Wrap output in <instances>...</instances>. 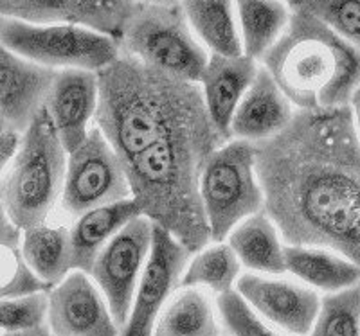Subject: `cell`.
<instances>
[{
	"label": "cell",
	"mask_w": 360,
	"mask_h": 336,
	"mask_svg": "<svg viewBox=\"0 0 360 336\" xmlns=\"http://www.w3.org/2000/svg\"><path fill=\"white\" fill-rule=\"evenodd\" d=\"M117 46L119 54L191 83H198L209 58L193 33L182 2H135Z\"/></svg>",
	"instance_id": "6"
},
{
	"label": "cell",
	"mask_w": 360,
	"mask_h": 336,
	"mask_svg": "<svg viewBox=\"0 0 360 336\" xmlns=\"http://www.w3.org/2000/svg\"><path fill=\"white\" fill-rule=\"evenodd\" d=\"M308 336H360L359 286L326 293Z\"/></svg>",
	"instance_id": "27"
},
{
	"label": "cell",
	"mask_w": 360,
	"mask_h": 336,
	"mask_svg": "<svg viewBox=\"0 0 360 336\" xmlns=\"http://www.w3.org/2000/svg\"><path fill=\"white\" fill-rule=\"evenodd\" d=\"M234 284V291L270 328L285 336L310 335L321 306L317 291L299 281L252 271L240 275Z\"/></svg>",
	"instance_id": "11"
},
{
	"label": "cell",
	"mask_w": 360,
	"mask_h": 336,
	"mask_svg": "<svg viewBox=\"0 0 360 336\" xmlns=\"http://www.w3.org/2000/svg\"><path fill=\"white\" fill-rule=\"evenodd\" d=\"M217 308L220 313L221 324L227 335L231 336H285L274 328L265 324L259 316L245 304V300L231 290L224 295L217 297Z\"/></svg>",
	"instance_id": "31"
},
{
	"label": "cell",
	"mask_w": 360,
	"mask_h": 336,
	"mask_svg": "<svg viewBox=\"0 0 360 336\" xmlns=\"http://www.w3.org/2000/svg\"><path fill=\"white\" fill-rule=\"evenodd\" d=\"M18 139H20V137L13 135V133H9V131L0 128V175H2L6 164H8L11 155L15 153V149H17Z\"/></svg>",
	"instance_id": "32"
},
{
	"label": "cell",
	"mask_w": 360,
	"mask_h": 336,
	"mask_svg": "<svg viewBox=\"0 0 360 336\" xmlns=\"http://www.w3.org/2000/svg\"><path fill=\"white\" fill-rule=\"evenodd\" d=\"M221 336H231V335H227V332H224V335H221Z\"/></svg>",
	"instance_id": "35"
},
{
	"label": "cell",
	"mask_w": 360,
	"mask_h": 336,
	"mask_svg": "<svg viewBox=\"0 0 360 336\" xmlns=\"http://www.w3.org/2000/svg\"><path fill=\"white\" fill-rule=\"evenodd\" d=\"M258 69V62L243 54L236 58L211 54L207 58V63L198 79V86L209 121L220 131L224 139L231 140V119Z\"/></svg>",
	"instance_id": "17"
},
{
	"label": "cell",
	"mask_w": 360,
	"mask_h": 336,
	"mask_svg": "<svg viewBox=\"0 0 360 336\" xmlns=\"http://www.w3.org/2000/svg\"><path fill=\"white\" fill-rule=\"evenodd\" d=\"M295 108L279 90L272 76L259 67L231 119V139L259 142L279 133L292 119Z\"/></svg>",
	"instance_id": "18"
},
{
	"label": "cell",
	"mask_w": 360,
	"mask_h": 336,
	"mask_svg": "<svg viewBox=\"0 0 360 336\" xmlns=\"http://www.w3.org/2000/svg\"><path fill=\"white\" fill-rule=\"evenodd\" d=\"M227 245L240 264L252 274L283 275L287 271L283 257L285 246L274 223L263 210L238 223L227 236Z\"/></svg>",
	"instance_id": "22"
},
{
	"label": "cell",
	"mask_w": 360,
	"mask_h": 336,
	"mask_svg": "<svg viewBox=\"0 0 360 336\" xmlns=\"http://www.w3.org/2000/svg\"><path fill=\"white\" fill-rule=\"evenodd\" d=\"M130 198L123 160L110 148L98 128H90L82 146L67 155L62 209L70 217Z\"/></svg>",
	"instance_id": "9"
},
{
	"label": "cell",
	"mask_w": 360,
	"mask_h": 336,
	"mask_svg": "<svg viewBox=\"0 0 360 336\" xmlns=\"http://www.w3.org/2000/svg\"><path fill=\"white\" fill-rule=\"evenodd\" d=\"M49 290L51 286L41 283L25 264L20 243L0 245V300L17 299V297L33 295Z\"/></svg>",
	"instance_id": "28"
},
{
	"label": "cell",
	"mask_w": 360,
	"mask_h": 336,
	"mask_svg": "<svg viewBox=\"0 0 360 336\" xmlns=\"http://www.w3.org/2000/svg\"><path fill=\"white\" fill-rule=\"evenodd\" d=\"M67 153L41 108L0 175V207L17 229L45 223L62 196Z\"/></svg>",
	"instance_id": "5"
},
{
	"label": "cell",
	"mask_w": 360,
	"mask_h": 336,
	"mask_svg": "<svg viewBox=\"0 0 360 336\" xmlns=\"http://www.w3.org/2000/svg\"><path fill=\"white\" fill-rule=\"evenodd\" d=\"M240 270L242 264L227 243H209L189 257V264L180 277V288H202L220 297L233 290Z\"/></svg>",
	"instance_id": "26"
},
{
	"label": "cell",
	"mask_w": 360,
	"mask_h": 336,
	"mask_svg": "<svg viewBox=\"0 0 360 336\" xmlns=\"http://www.w3.org/2000/svg\"><path fill=\"white\" fill-rule=\"evenodd\" d=\"M189 257L191 255L184 246L179 245L166 230L153 225L150 255L119 336H152L160 309L180 288V277Z\"/></svg>",
	"instance_id": "12"
},
{
	"label": "cell",
	"mask_w": 360,
	"mask_h": 336,
	"mask_svg": "<svg viewBox=\"0 0 360 336\" xmlns=\"http://www.w3.org/2000/svg\"><path fill=\"white\" fill-rule=\"evenodd\" d=\"M98 107V76L79 69L58 70L45 98L44 110L49 115L58 140L69 155L82 146L90 131Z\"/></svg>",
	"instance_id": "16"
},
{
	"label": "cell",
	"mask_w": 360,
	"mask_h": 336,
	"mask_svg": "<svg viewBox=\"0 0 360 336\" xmlns=\"http://www.w3.org/2000/svg\"><path fill=\"white\" fill-rule=\"evenodd\" d=\"M200 198L211 243H224L238 223L263 210L252 142L231 139L207 156L200 175Z\"/></svg>",
	"instance_id": "7"
},
{
	"label": "cell",
	"mask_w": 360,
	"mask_h": 336,
	"mask_svg": "<svg viewBox=\"0 0 360 336\" xmlns=\"http://www.w3.org/2000/svg\"><path fill=\"white\" fill-rule=\"evenodd\" d=\"M0 46L47 69L99 72L119 56L117 41L79 25H33L0 18Z\"/></svg>",
	"instance_id": "8"
},
{
	"label": "cell",
	"mask_w": 360,
	"mask_h": 336,
	"mask_svg": "<svg viewBox=\"0 0 360 336\" xmlns=\"http://www.w3.org/2000/svg\"><path fill=\"white\" fill-rule=\"evenodd\" d=\"M288 24L269 53L263 69L295 110H330L359 103L360 53L323 24L287 4Z\"/></svg>",
	"instance_id": "4"
},
{
	"label": "cell",
	"mask_w": 360,
	"mask_h": 336,
	"mask_svg": "<svg viewBox=\"0 0 360 336\" xmlns=\"http://www.w3.org/2000/svg\"><path fill=\"white\" fill-rule=\"evenodd\" d=\"M51 336H119L107 302L89 275L70 270L47 291Z\"/></svg>",
	"instance_id": "13"
},
{
	"label": "cell",
	"mask_w": 360,
	"mask_h": 336,
	"mask_svg": "<svg viewBox=\"0 0 360 336\" xmlns=\"http://www.w3.org/2000/svg\"><path fill=\"white\" fill-rule=\"evenodd\" d=\"M217 300L202 288H179L164 304L152 336H221Z\"/></svg>",
	"instance_id": "20"
},
{
	"label": "cell",
	"mask_w": 360,
	"mask_h": 336,
	"mask_svg": "<svg viewBox=\"0 0 360 336\" xmlns=\"http://www.w3.org/2000/svg\"><path fill=\"white\" fill-rule=\"evenodd\" d=\"M134 9L135 2L6 0L0 2V18L33 25H79L117 41Z\"/></svg>",
	"instance_id": "14"
},
{
	"label": "cell",
	"mask_w": 360,
	"mask_h": 336,
	"mask_svg": "<svg viewBox=\"0 0 360 336\" xmlns=\"http://www.w3.org/2000/svg\"><path fill=\"white\" fill-rule=\"evenodd\" d=\"M2 336H51L47 325L40 329H31V331H22V332H6Z\"/></svg>",
	"instance_id": "34"
},
{
	"label": "cell",
	"mask_w": 360,
	"mask_h": 336,
	"mask_svg": "<svg viewBox=\"0 0 360 336\" xmlns=\"http://www.w3.org/2000/svg\"><path fill=\"white\" fill-rule=\"evenodd\" d=\"M58 70L37 65L0 46V128L22 137L38 114Z\"/></svg>",
	"instance_id": "15"
},
{
	"label": "cell",
	"mask_w": 360,
	"mask_h": 336,
	"mask_svg": "<svg viewBox=\"0 0 360 336\" xmlns=\"http://www.w3.org/2000/svg\"><path fill=\"white\" fill-rule=\"evenodd\" d=\"M252 146L263 213L285 245L326 248L359 264L356 103L294 110L279 133Z\"/></svg>",
	"instance_id": "1"
},
{
	"label": "cell",
	"mask_w": 360,
	"mask_h": 336,
	"mask_svg": "<svg viewBox=\"0 0 360 336\" xmlns=\"http://www.w3.org/2000/svg\"><path fill=\"white\" fill-rule=\"evenodd\" d=\"M96 76V128L121 160L207 115L198 83L175 78L127 54H119Z\"/></svg>",
	"instance_id": "3"
},
{
	"label": "cell",
	"mask_w": 360,
	"mask_h": 336,
	"mask_svg": "<svg viewBox=\"0 0 360 336\" xmlns=\"http://www.w3.org/2000/svg\"><path fill=\"white\" fill-rule=\"evenodd\" d=\"M20 252L29 270L47 286H56L69 274L70 232L65 227L49 223L22 230Z\"/></svg>",
	"instance_id": "23"
},
{
	"label": "cell",
	"mask_w": 360,
	"mask_h": 336,
	"mask_svg": "<svg viewBox=\"0 0 360 336\" xmlns=\"http://www.w3.org/2000/svg\"><path fill=\"white\" fill-rule=\"evenodd\" d=\"M283 257H285V270L290 271L299 283H303L311 290L335 293L359 286V264L342 257L337 252L317 248V246L285 245Z\"/></svg>",
	"instance_id": "21"
},
{
	"label": "cell",
	"mask_w": 360,
	"mask_h": 336,
	"mask_svg": "<svg viewBox=\"0 0 360 336\" xmlns=\"http://www.w3.org/2000/svg\"><path fill=\"white\" fill-rule=\"evenodd\" d=\"M0 336H2V332H0Z\"/></svg>",
	"instance_id": "36"
},
{
	"label": "cell",
	"mask_w": 360,
	"mask_h": 336,
	"mask_svg": "<svg viewBox=\"0 0 360 336\" xmlns=\"http://www.w3.org/2000/svg\"><path fill=\"white\" fill-rule=\"evenodd\" d=\"M299 9L352 46L360 43L359 2H294Z\"/></svg>",
	"instance_id": "29"
},
{
	"label": "cell",
	"mask_w": 360,
	"mask_h": 336,
	"mask_svg": "<svg viewBox=\"0 0 360 336\" xmlns=\"http://www.w3.org/2000/svg\"><path fill=\"white\" fill-rule=\"evenodd\" d=\"M193 33L211 54L242 56V40L234 4L229 2H182Z\"/></svg>",
	"instance_id": "24"
},
{
	"label": "cell",
	"mask_w": 360,
	"mask_h": 336,
	"mask_svg": "<svg viewBox=\"0 0 360 336\" xmlns=\"http://www.w3.org/2000/svg\"><path fill=\"white\" fill-rule=\"evenodd\" d=\"M224 142L227 139L204 115L123 160L130 198L141 216L166 230L189 255L211 243L202 207L200 175L207 156Z\"/></svg>",
	"instance_id": "2"
},
{
	"label": "cell",
	"mask_w": 360,
	"mask_h": 336,
	"mask_svg": "<svg viewBox=\"0 0 360 336\" xmlns=\"http://www.w3.org/2000/svg\"><path fill=\"white\" fill-rule=\"evenodd\" d=\"M152 232L153 225L146 217L131 220L103 246L89 271L119 329L127 322L135 288L146 267Z\"/></svg>",
	"instance_id": "10"
},
{
	"label": "cell",
	"mask_w": 360,
	"mask_h": 336,
	"mask_svg": "<svg viewBox=\"0 0 360 336\" xmlns=\"http://www.w3.org/2000/svg\"><path fill=\"white\" fill-rule=\"evenodd\" d=\"M236 11L243 56L258 62L269 53L288 24L287 4L283 2H238Z\"/></svg>",
	"instance_id": "25"
},
{
	"label": "cell",
	"mask_w": 360,
	"mask_h": 336,
	"mask_svg": "<svg viewBox=\"0 0 360 336\" xmlns=\"http://www.w3.org/2000/svg\"><path fill=\"white\" fill-rule=\"evenodd\" d=\"M22 239V230L17 229L9 222V217L6 216V213L0 207V245L2 243H15L18 245Z\"/></svg>",
	"instance_id": "33"
},
{
	"label": "cell",
	"mask_w": 360,
	"mask_h": 336,
	"mask_svg": "<svg viewBox=\"0 0 360 336\" xmlns=\"http://www.w3.org/2000/svg\"><path fill=\"white\" fill-rule=\"evenodd\" d=\"M47 291L0 300V332H22L47 325Z\"/></svg>",
	"instance_id": "30"
},
{
	"label": "cell",
	"mask_w": 360,
	"mask_h": 336,
	"mask_svg": "<svg viewBox=\"0 0 360 336\" xmlns=\"http://www.w3.org/2000/svg\"><path fill=\"white\" fill-rule=\"evenodd\" d=\"M141 213L131 198L79 216L70 232V268L89 275L101 248Z\"/></svg>",
	"instance_id": "19"
}]
</instances>
